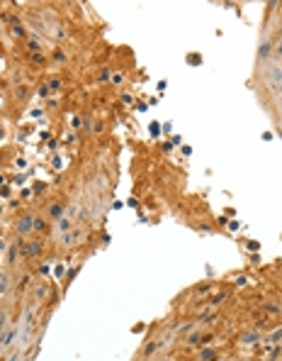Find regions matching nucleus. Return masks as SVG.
Returning a JSON list of instances; mask_svg holds the SVG:
<instances>
[{
	"label": "nucleus",
	"mask_w": 282,
	"mask_h": 361,
	"mask_svg": "<svg viewBox=\"0 0 282 361\" xmlns=\"http://www.w3.org/2000/svg\"><path fill=\"white\" fill-rule=\"evenodd\" d=\"M51 215H61V205H54V207H51Z\"/></svg>",
	"instance_id": "39448f33"
},
{
	"label": "nucleus",
	"mask_w": 282,
	"mask_h": 361,
	"mask_svg": "<svg viewBox=\"0 0 282 361\" xmlns=\"http://www.w3.org/2000/svg\"><path fill=\"white\" fill-rule=\"evenodd\" d=\"M272 90H282V68L272 66Z\"/></svg>",
	"instance_id": "f257e3e1"
},
{
	"label": "nucleus",
	"mask_w": 282,
	"mask_h": 361,
	"mask_svg": "<svg viewBox=\"0 0 282 361\" xmlns=\"http://www.w3.org/2000/svg\"><path fill=\"white\" fill-rule=\"evenodd\" d=\"M12 334H15V332H7V334L3 337V344H10V339H12Z\"/></svg>",
	"instance_id": "20e7f679"
},
{
	"label": "nucleus",
	"mask_w": 282,
	"mask_h": 361,
	"mask_svg": "<svg viewBox=\"0 0 282 361\" xmlns=\"http://www.w3.org/2000/svg\"><path fill=\"white\" fill-rule=\"evenodd\" d=\"M34 229H44V222L42 220H34Z\"/></svg>",
	"instance_id": "423d86ee"
},
{
	"label": "nucleus",
	"mask_w": 282,
	"mask_h": 361,
	"mask_svg": "<svg viewBox=\"0 0 282 361\" xmlns=\"http://www.w3.org/2000/svg\"><path fill=\"white\" fill-rule=\"evenodd\" d=\"M59 229H61V232H68V229H71V220H68V217L59 220Z\"/></svg>",
	"instance_id": "7ed1b4c3"
},
{
	"label": "nucleus",
	"mask_w": 282,
	"mask_h": 361,
	"mask_svg": "<svg viewBox=\"0 0 282 361\" xmlns=\"http://www.w3.org/2000/svg\"><path fill=\"white\" fill-rule=\"evenodd\" d=\"M34 220H29V217H25L22 222H20V232H29V229H34V225H32Z\"/></svg>",
	"instance_id": "f03ea898"
}]
</instances>
